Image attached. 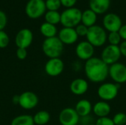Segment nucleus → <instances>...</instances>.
I'll return each instance as SVG.
<instances>
[{
	"instance_id": "9d476101",
	"label": "nucleus",
	"mask_w": 126,
	"mask_h": 125,
	"mask_svg": "<svg viewBox=\"0 0 126 125\" xmlns=\"http://www.w3.org/2000/svg\"><path fill=\"white\" fill-rule=\"evenodd\" d=\"M75 54L80 60L86 61L94 57V47L87 41H83L75 47Z\"/></svg>"
},
{
	"instance_id": "bb28decb",
	"label": "nucleus",
	"mask_w": 126,
	"mask_h": 125,
	"mask_svg": "<svg viewBox=\"0 0 126 125\" xmlns=\"http://www.w3.org/2000/svg\"><path fill=\"white\" fill-rule=\"evenodd\" d=\"M112 120L114 125H126V114L123 112H119L114 116Z\"/></svg>"
},
{
	"instance_id": "cd10ccee",
	"label": "nucleus",
	"mask_w": 126,
	"mask_h": 125,
	"mask_svg": "<svg viewBox=\"0 0 126 125\" xmlns=\"http://www.w3.org/2000/svg\"><path fill=\"white\" fill-rule=\"evenodd\" d=\"M10 42V38L8 35L4 31H0V49H4L6 48Z\"/></svg>"
},
{
	"instance_id": "0eeeda50",
	"label": "nucleus",
	"mask_w": 126,
	"mask_h": 125,
	"mask_svg": "<svg viewBox=\"0 0 126 125\" xmlns=\"http://www.w3.org/2000/svg\"><path fill=\"white\" fill-rule=\"evenodd\" d=\"M122 55L119 46L108 45L101 52L100 58L109 66L119 62Z\"/></svg>"
},
{
	"instance_id": "9b49d317",
	"label": "nucleus",
	"mask_w": 126,
	"mask_h": 125,
	"mask_svg": "<svg viewBox=\"0 0 126 125\" xmlns=\"http://www.w3.org/2000/svg\"><path fill=\"white\" fill-rule=\"evenodd\" d=\"M64 69V63L60 58H51L49 59L44 66V71L46 74L50 77L59 76Z\"/></svg>"
},
{
	"instance_id": "473e14b6",
	"label": "nucleus",
	"mask_w": 126,
	"mask_h": 125,
	"mask_svg": "<svg viewBox=\"0 0 126 125\" xmlns=\"http://www.w3.org/2000/svg\"><path fill=\"white\" fill-rule=\"evenodd\" d=\"M61 5L66 8H71L74 7V5L76 4L78 0H60Z\"/></svg>"
},
{
	"instance_id": "5701e85b",
	"label": "nucleus",
	"mask_w": 126,
	"mask_h": 125,
	"mask_svg": "<svg viewBox=\"0 0 126 125\" xmlns=\"http://www.w3.org/2000/svg\"><path fill=\"white\" fill-rule=\"evenodd\" d=\"M10 125H35L33 116L30 115H20L11 121Z\"/></svg>"
},
{
	"instance_id": "f704fd0d",
	"label": "nucleus",
	"mask_w": 126,
	"mask_h": 125,
	"mask_svg": "<svg viewBox=\"0 0 126 125\" xmlns=\"http://www.w3.org/2000/svg\"><path fill=\"white\" fill-rule=\"evenodd\" d=\"M119 46H120L121 55L126 57V41H123V42H121Z\"/></svg>"
},
{
	"instance_id": "412c9836",
	"label": "nucleus",
	"mask_w": 126,
	"mask_h": 125,
	"mask_svg": "<svg viewBox=\"0 0 126 125\" xmlns=\"http://www.w3.org/2000/svg\"><path fill=\"white\" fill-rule=\"evenodd\" d=\"M40 32L46 38H49L56 36L58 33V29L55 25L44 22L40 27Z\"/></svg>"
},
{
	"instance_id": "f8f14e48",
	"label": "nucleus",
	"mask_w": 126,
	"mask_h": 125,
	"mask_svg": "<svg viewBox=\"0 0 126 125\" xmlns=\"http://www.w3.org/2000/svg\"><path fill=\"white\" fill-rule=\"evenodd\" d=\"M103 27L109 32H118L123 26L120 17L113 13L106 14L103 19Z\"/></svg>"
},
{
	"instance_id": "c9c22d12",
	"label": "nucleus",
	"mask_w": 126,
	"mask_h": 125,
	"mask_svg": "<svg viewBox=\"0 0 126 125\" xmlns=\"http://www.w3.org/2000/svg\"><path fill=\"white\" fill-rule=\"evenodd\" d=\"M18 99H19V96H15L13 99V102L14 104H18Z\"/></svg>"
},
{
	"instance_id": "6ab92c4d",
	"label": "nucleus",
	"mask_w": 126,
	"mask_h": 125,
	"mask_svg": "<svg viewBox=\"0 0 126 125\" xmlns=\"http://www.w3.org/2000/svg\"><path fill=\"white\" fill-rule=\"evenodd\" d=\"M89 7L97 15L106 13L110 7V0H90Z\"/></svg>"
},
{
	"instance_id": "a878e982",
	"label": "nucleus",
	"mask_w": 126,
	"mask_h": 125,
	"mask_svg": "<svg viewBox=\"0 0 126 125\" xmlns=\"http://www.w3.org/2000/svg\"><path fill=\"white\" fill-rule=\"evenodd\" d=\"M45 4L47 10L51 11H58L61 6L60 0H46Z\"/></svg>"
},
{
	"instance_id": "f3484780",
	"label": "nucleus",
	"mask_w": 126,
	"mask_h": 125,
	"mask_svg": "<svg viewBox=\"0 0 126 125\" xmlns=\"http://www.w3.org/2000/svg\"><path fill=\"white\" fill-rule=\"evenodd\" d=\"M111 111V108L109 103L108 102H105L102 100L97 102L93 105L92 108V112L97 118L109 116Z\"/></svg>"
},
{
	"instance_id": "1a4fd4ad",
	"label": "nucleus",
	"mask_w": 126,
	"mask_h": 125,
	"mask_svg": "<svg viewBox=\"0 0 126 125\" xmlns=\"http://www.w3.org/2000/svg\"><path fill=\"white\" fill-rule=\"evenodd\" d=\"M80 117L75 108L68 107L63 108L59 113L58 120L61 125H78Z\"/></svg>"
},
{
	"instance_id": "39448f33",
	"label": "nucleus",
	"mask_w": 126,
	"mask_h": 125,
	"mask_svg": "<svg viewBox=\"0 0 126 125\" xmlns=\"http://www.w3.org/2000/svg\"><path fill=\"white\" fill-rule=\"evenodd\" d=\"M120 90V85L114 83H103L97 88V95L102 101L109 102L114 99Z\"/></svg>"
},
{
	"instance_id": "dca6fc26",
	"label": "nucleus",
	"mask_w": 126,
	"mask_h": 125,
	"mask_svg": "<svg viewBox=\"0 0 126 125\" xmlns=\"http://www.w3.org/2000/svg\"><path fill=\"white\" fill-rule=\"evenodd\" d=\"M89 83L83 78H76L73 80L69 85L70 91L75 96L85 94L89 90Z\"/></svg>"
},
{
	"instance_id": "2f4dec72",
	"label": "nucleus",
	"mask_w": 126,
	"mask_h": 125,
	"mask_svg": "<svg viewBox=\"0 0 126 125\" xmlns=\"http://www.w3.org/2000/svg\"><path fill=\"white\" fill-rule=\"evenodd\" d=\"M27 56V49H22V48H18L16 50V57L21 60H23L26 59Z\"/></svg>"
},
{
	"instance_id": "4be33fe9",
	"label": "nucleus",
	"mask_w": 126,
	"mask_h": 125,
	"mask_svg": "<svg viewBox=\"0 0 126 125\" xmlns=\"http://www.w3.org/2000/svg\"><path fill=\"white\" fill-rule=\"evenodd\" d=\"M50 120V114L47 111H40L33 116L35 125H45Z\"/></svg>"
},
{
	"instance_id": "7c9ffc66",
	"label": "nucleus",
	"mask_w": 126,
	"mask_h": 125,
	"mask_svg": "<svg viewBox=\"0 0 126 125\" xmlns=\"http://www.w3.org/2000/svg\"><path fill=\"white\" fill-rule=\"evenodd\" d=\"M7 23V18L5 13L0 10V31L3 30Z\"/></svg>"
},
{
	"instance_id": "4468645a",
	"label": "nucleus",
	"mask_w": 126,
	"mask_h": 125,
	"mask_svg": "<svg viewBox=\"0 0 126 125\" xmlns=\"http://www.w3.org/2000/svg\"><path fill=\"white\" fill-rule=\"evenodd\" d=\"M32 41L33 34L32 31L27 28L19 30L15 38V43L18 48L27 49L31 45Z\"/></svg>"
},
{
	"instance_id": "b1692460",
	"label": "nucleus",
	"mask_w": 126,
	"mask_h": 125,
	"mask_svg": "<svg viewBox=\"0 0 126 125\" xmlns=\"http://www.w3.org/2000/svg\"><path fill=\"white\" fill-rule=\"evenodd\" d=\"M44 18L46 22L56 25L58 23H61V13H58V11L48 10L44 14Z\"/></svg>"
},
{
	"instance_id": "ddd939ff",
	"label": "nucleus",
	"mask_w": 126,
	"mask_h": 125,
	"mask_svg": "<svg viewBox=\"0 0 126 125\" xmlns=\"http://www.w3.org/2000/svg\"><path fill=\"white\" fill-rule=\"evenodd\" d=\"M38 104V96L32 91H25L19 95L18 105L25 110H31L35 108Z\"/></svg>"
},
{
	"instance_id": "e433bc0d",
	"label": "nucleus",
	"mask_w": 126,
	"mask_h": 125,
	"mask_svg": "<svg viewBox=\"0 0 126 125\" xmlns=\"http://www.w3.org/2000/svg\"><path fill=\"white\" fill-rule=\"evenodd\" d=\"M95 125V123H92V124H90V125Z\"/></svg>"
},
{
	"instance_id": "423d86ee",
	"label": "nucleus",
	"mask_w": 126,
	"mask_h": 125,
	"mask_svg": "<svg viewBox=\"0 0 126 125\" xmlns=\"http://www.w3.org/2000/svg\"><path fill=\"white\" fill-rule=\"evenodd\" d=\"M47 7L44 0H29L25 7L26 15L32 18L37 19L46 13Z\"/></svg>"
},
{
	"instance_id": "20e7f679",
	"label": "nucleus",
	"mask_w": 126,
	"mask_h": 125,
	"mask_svg": "<svg viewBox=\"0 0 126 125\" xmlns=\"http://www.w3.org/2000/svg\"><path fill=\"white\" fill-rule=\"evenodd\" d=\"M81 15L82 12L78 8H67L61 14V24L63 27H76L81 22Z\"/></svg>"
},
{
	"instance_id": "7ed1b4c3",
	"label": "nucleus",
	"mask_w": 126,
	"mask_h": 125,
	"mask_svg": "<svg viewBox=\"0 0 126 125\" xmlns=\"http://www.w3.org/2000/svg\"><path fill=\"white\" fill-rule=\"evenodd\" d=\"M108 35L106 29L99 26L94 25L89 28L86 35L87 41L89 42L94 47H101L107 41Z\"/></svg>"
},
{
	"instance_id": "2eb2a0df",
	"label": "nucleus",
	"mask_w": 126,
	"mask_h": 125,
	"mask_svg": "<svg viewBox=\"0 0 126 125\" xmlns=\"http://www.w3.org/2000/svg\"><path fill=\"white\" fill-rule=\"evenodd\" d=\"M78 35L75 31V28L69 27H63L62 28L59 32L58 38L63 43V44L66 45H72L77 42L78 39Z\"/></svg>"
},
{
	"instance_id": "72a5a7b5",
	"label": "nucleus",
	"mask_w": 126,
	"mask_h": 125,
	"mask_svg": "<svg viewBox=\"0 0 126 125\" xmlns=\"http://www.w3.org/2000/svg\"><path fill=\"white\" fill-rule=\"evenodd\" d=\"M122 40L126 41V24H124L121 27L120 30L118 31Z\"/></svg>"
},
{
	"instance_id": "f03ea898",
	"label": "nucleus",
	"mask_w": 126,
	"mask_h": 125,
	"mask_svg": "<svg viewBox=\"0 0 126 125\" xmlns=\"http://www.w3.org/2000/svg\"><path fill=\"white\" fill-rule=\"evenodd\" d=\"M42 50L49 59L58 58L63 52V44L57 36L46 38L42 44Z\"/></svg>"
},
{
	"instance_id": "4c0bfd02",
	"label": "nucleus",
	"mask_w": 126,
	"mask_h": 125,
	"mask_svg": "<svg viewBox=\"0 0 126 125\" xmlns=\"http://www.w3.org/2000/svg\"></svg>"
},
{
	"instance_id": "6e6552de",
	"label": "nucleus",
	"mask_w": 126,
	"mask_h": 125,
	"mask_svg": "<svg viewBox=\"0 0 126 125\" xmlns=\"http://www.w3.org/2000/svg\"><path fill=\"white\" fill-rule=\"evenodd\" d=\"M109 76L118 85L126 83V65L123 63L117 62L109 66Z\"/></svg>"
},
{
	"instance_id": "c85d7f7f",
	"label": "nucleus",
	"mask_w": 126,
	"mask_h": 125,
	"mask_svg": "<svg viewBox=\"0 0 126 125\" xmlns=\"http://www.w3.org/2000/svg\"><path fill=\"white\" fill-rule=\"evenodd\" d=\"M88 30H89V27H86L85 25L80 24H78L76 27H75V31L78 34V36L80 37H86V35L88 33Z\"/></svg>"
},
{
	"instance_id": "aec40b11",
	"label": "nucleus",
	"mask_w": 126,
	"mask_h": 125,
	"mask_svg": "<svg viewBox=\"0 0 126 125\" xmlns=\"http://www.w3.org/2000/svg\"><path fill=\"white\" fill-rule=\"evenodd\" d=\"M97 19V14L91 9H88V10H86L85 11L82 12L81 23H82V24L85 25L86 27L89 28V27L95 25Z\"/></svg>"
},
{
	"instance_id": "f257e3e1",
	"label": "nucleus",
	"mask_w": 126,
	"mask_h": 125,
	"mask_svg": "<svg viewBox=\"0 0 126 125\" xmlns=\"http://www.w3.org/2000/svg\"><path fill=\"white\" fill-rule=\"evenodd\" d=\"M109 66L100 57H93L84 64V73L87 79L93 83H103L109 77Z\"/></svg>"
},
{
	"instance_id": "393cba45",
	"label": "nucleus",
	"mask_w": 126,
	"mask_h": 125,
	"mask_svg": "<svg viewBox=\"0 0 126 125\" xmlns=\"http://www.w3.org/2000/svg\"><path fill=\"white\" fill-rule=\"evenodd\" d=\"M107 41H109L110 45H114V46H120L121 43L122 38L119 34L118 32H109L108 35Z\"/></svg>"
},
{
	"instance_id": "a211bd4d",
	"label": "nucleus",
	"mask_w": 126,
	"mask_h": 125,
	"mask_svg": "<svg viewBox=\"0 0 126 125\" xmlns=\"http://www.w3.org/2000/svg\"><path fill=\"white\" fill-rule=\"evenodd\" d=\"M92 108L93 105L89 100L83 99L76 103L75 110L80 117H85L91 114L92 112Z\"/></svg>"
},
{
	"instance_id": "c756f323",
	"label": "nucleus",
	"mask_w": 126,
	"mask_h": 125,
	"mask_svg": "<svg viewBox=\"0 0 126 125\" xmlns=\"http://www.w3.org/2000/svg\"><path fill=\"white\" fill-rule=\"evenodd\" d=\"M96 125H114V123L111 118L106 116V117H102L98 118L96 120L95 122Z\"/></svg>"
}]
</instances>
